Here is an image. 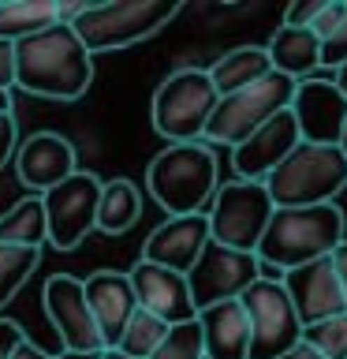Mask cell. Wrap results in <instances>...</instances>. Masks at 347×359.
Wrapping results in <instances>:
<instances>
[{"mask_svg":"<svg viewBox=\"0 0 347 359\" xmlns=\"http://www.w3.org/2000/svg\"><path fill=\"white\" fill-rule=\"evenodd\" d=\"M168 330H172L168 322H161L157 314L139 307V311L131 314V322L123 325V333H120V341H116V352L131 355V359H150L157 352V344L168 337Z\"/></svg>","mask_w":347,"mask_h":359,"instance_id":"cell-26","label":"cell"},{"mask_svg":"<svg viewBox=\"0 0 347 359\" xmlns=\"http://www.w3.org/2000/svg\"><path fill=\"white\" fill-rule=\"evenodd\" d=\"M344 240V210L336 202L306 210H273L254 255L262 262V277H280L288 269L329 258Z\"/></svg>","mask_w":347,"mask_h":359,"instance_id":"cell-2","label":"cell"},{"mask_svg":"<svg viewBox=\"0 0 347 359\" xmlns=\"http://www.w3.org/2000/svg\"><path fill=\"white\" fill-rule=\"evenodd\" d=\"M19 150V128L11 112H0V168L11 161V154Z\"/></svg>","mask_w":347,"mask_h":359,"instance_id":"cell-33","label":"cell"},{"mask_svg":"<svg viewBox=\"0 0 347 359\" xmlns=\"http://www.w3.org/2000/svg\"><path fill=\"white\" fill-rule=\"evenodd\" d=\"M83 292H86L90 314H94V325L101 333V344L116 348L123 325H127L131 314L139 311L131 277L123 273V269H97V273H90L83 280Z\"/></svg>","mask_w":347,"mask_h":359,"instance_id":"cell-17","label":"cell"},{"mask_svg":"<svg viewBox=\"0 0 347 359\" xmlns=\"http://www.w3.org/2000/svg\"><path fill=\"white\" fill-rule=\"evenodd\" d=\"M344 8H347V0H329V4H325V11H321L318 19H313V27H310L313 34H318V41H325V38H329V34H332L336 27H340Z\"/></svg>","mask_w":347,"mask_h":359,"instance_id":"cell-32","label":"cell"},{"mask_svg":"<svg viewBox=\"0 0 347 359\" xmlns=\"http://www.w3.org/2000/svg\"><path fill=\"white\" fill-rule=\"evenodd\" d=\"M94 83V56L71 27H56L15 41V86L34 97L75 101Z\"/></svg>","mask_w":347,"mask_h":359,"instance_id":"cell-1","label":"cell"},{"mask_svg":"<svg viewBox=\"0 0 347 359\" xmlns=\"http://www.w3.org/2000/svg\"><path fill=\"white\" fill-rule=\"evenodd\" d=\"M15 86V45L0 41V94H11Z\"/></svg>","mask_w":347,"mask_h":359,"instance_id":"cell-34","label":"cell"},{"mask_svg":"<svg viewBox=\"0 0 347 359\" xmlns=\"http://www.w3.org/2000/svg\"><path fill=\"white\" fill-rule=\"evenodd\" d=\"M344 60H347V8H344L340 27L321 41V67H340Z\"/></svg>","mask_w":347,"mask_h":359,"instance_id":"cell-30","label":"cell"},{"mask_svg":"<svg viewBox=\"0 0 347 359\" xmlns=\"http://www.w3.org/2000/svg\"><path fill=\"white\" fill-rule=\"evenodd\" d=\"M329 0H295L288 11H284V27H295V30H310L313 19L325 11Z\"/></svg>","mask_w":347,"mask_h":359,"instance_id":"cell-31","label":"cell"},{"mask_svg":"<svg viewBox=\"0 0 347 359\" xmlns=\"http://www.w3.org/2000/svg\"><path fill=\"white\" fill-rule=\"evenodd\" d=\"M299 142L302 139H299L295 116H291V109H284V112H276L273 120H265L246 142L235 146V150H232V168H235V176H239V180H254V184H262V180L273 172V168L284 161Z\"/></svg>","mask_w":347,"mask_h":359,"instance_id":"cell-16","label":"cell"},{"mask_svg":"<svg viewBox=\"0 0 347 359\" xmlns=\"http://www.w3.org/2000/svg\"><path fill=\"white\" fill-rule=\"evenodd\" d=\"M0 112H11V94H0Z\"/></svg>","mask_w":347,"mask_h":359,"instance_id":"cell-41","label":"cell"},{"mask_svg":"<svg viewBox=\"0 0 347 359\" xmlns=\"http://www.w3.org/2000/svg\"><path fill=\"white\" fill-rule=\"evenodd\" d=\"M150 359H206V348H201V330L198 318L194 322H179L168 330V337L157 344V352Z\"/></svg>","mask_w":347,"mask_h":359,"instance_id":"cell-29","label":"cell"},{"mask_svg":"<svg viewBox=\"0 0 347 359\" xmlns=\"http://www.w3.org/2000/svg\"><path fill=\"white\" fill-rule=\"evenodd\" d=\"M142 217V191L131 180H105L97 195V229L105 236H123L131 232Z\"/></svg>","mask_w":347,"mask_h":359,"instance_id":"cell-23","label":"cell"},{"mask_svg":"<svg viewBox=\"0 0 347 359\" xmlns=\"http://www.w3.org/2000/svg\"><path fill=\"white\" fill-rule=\"evenodd\" d=\"M45 314L52 318L56 333H60L64 352L71 355H97L105 352L101 344V333L94 325V314H90L83 280L71 273H52L45 280Z\"/></svg>","mask_w":347,"mask_h":359,"instance_id":"cell-12","label":"cell"},{"mask_svg":"<svg viewBox=\"0 0 347 359\" xmlns=\"http://www.w3.org/2000/svg\"><path fill=\"white\" fill-rule=\"evenodd\" d=\"M239 303L250 322V355L246 359H280L302 341V325L280 277H257L239 296Z\"/></svg>","mask_w":347,"mask_h":359,"instance_id":"cell-9","label":"cell"},{"mask_svg":"<svg viewBox=\"0 0 347 359\" xmlns=\"http://www.w3.org/2000/svg\"><path fill=\"white\" fill-rule=\"evenodd\" d=\"M146 187L168 217L206 213L217 195V157L206 142H172L146 168Z\"/></svg>","mask_w":347,"mask_h":359,"instance_id":"cell-3","label":"cell"},{"mask_svg":"<svg viewBox=\"0 0 347 359\" xmlns=\"http://www.w3.org/2000/svg\"><path fill=\"white\" fill-rule=\"evenodd\" d=\"M11 359H56V355H49L45 348H38V344H34L30 337H27V341H22L15 352H11Z\"/></svg>","mask_w":347,"mask_h":359,"instance_id":"cell-37","label":"cell"},{"mask_svg":"<svg viewBox=\"0 0 347 359\" xmlns=\"http://www.w3.org/2000/svg\"><path fill=\"white\" fill-rule=\"evenodd\" d=\"M332 86L340 90V94H344V101H347V60H344L340 67H336V75H332Z\"/></svg>","mask_w":347,"mask_h":359,"instance_id":"cell-39","label":"cell"},{"mask_svg":"<svg viewBox=\"0 0 347 359\" xmlns=\"http://www.w3.org/2000/svg\"><path fill=\"white\" fill-rule=\"evenodd\" d=\"M291 116H295L299 139L313 146H340V131L347 120V101L332 86V79H302L295 83L291 97Z\"/></svg>","mask_w":347,"mask_h":359,"instance_id":"cell-14","label":"cell"},{"mask_svg":"<svg viewBox=\"0 0 347 359\" xmlns=\"http://www.w3.org/2000/svg\"><path fill=\"white\" fill-rule=\"evenodd\" d=\"M262 184L276 210L325 206L347 187V157L340 146L299 142Z\"/></svg>","mask_w":347,"mask_h":359,"instance_id":"cell-4","label":"cell"},{"mask_svg":"<svg viewBox=\"0 0 347 359\" xmlns=\"http://www.w3.org/2000/svg\"><path fill=\"white\" fill-rule=\"evenodd\" d=\"M269 72H273V64H269V53L262 49V45H239V49H228L220 60H213L206 67L217 97H228V94H235V90H246V86L262 83Z\"/></svg>","mask_w":347,"mask_h":359,"instance_id":"cell-21","label":"cell"},{"mask_svg":"<svg viewBox=\"0 0 347 359\" xmlns=\"http://www.w3.org/2000/svg\"><path fill=\"white\" fill-rule=\"evenodd\" d=\"M97 355H101V352H97ZM97 355H71V352H60L56 359H97Z\"/></svg>","mask_w":347,"mask_h":359,"instance_id":"cell-43","label":"cell"},{"mask_svg":"<svg viewBox=\"0 0 347 359\" xmlns=\"http://www.w3.org/2000/svg\"><path fill=\"white\" fill-rule=\"evenodd\" d=\"M97 195L101 180L94 172H71L64 184L41 195L45 206V232L56 251H71L97 229Z\"/></svg>","mask_w":347,"mask_h":359,"instance_id":"cell-10","label":"cell"},{"mask_svg":"<svg viewBox=\"0 0 347 359\" xmlns=\"http://www.w3.org/2000/svg\"><path fill=\"white\" fill-rule=\"evenodd\" d=\"M217 101L206 67H176L153 94V128L168 142H201Z\"/></svg>","mask_w":347,"mask_h":359,"instance_id":"cell-7","label":"cell"},{"mask_svg":"<svg viewBox=\"0 0 347 359\" xmlns=\"http://www.w3.org/2000/svg\"><path fill=\"white\" fill-rule=\"evenodd\" d=\"M97 359H131V355H123V352H116V348H105Z\"/></svg>","mask_w":347,"mask_h":359,"instance_id":"cell-40","label":"cell"},{"mask_svg":"<svg viewBox=\"0 0 347 359\" xmlns=\"http://www.w3.org/2000/svg\"><path fill=\"white\" fill-rule=\"evenodd\" d=\"M340 150H344V157H347V120H344V131H340Z\"/></svg>","mask_w":347,"mask_h":359,"instance_id":"cell-42","label":"cell"},{"mask_svg":"<svg viewBox=\"0 0 347 359\" xmlns=\"http://www.w3.org/2000/svg\"><path fill=\"white\" fill-rule=\"evenodd\" d=\"M179 8H183L179 0H105V4H86L71 30L90 56L116 53L164 30L179 15Z\"/></svg>","mask_w":347,"mask_h":359,"instance_id":"cell-5","label":"cell"},{"mask_svg":"<svg viewBox=\"0 0 347 359\" xmlns=\"http://www.w3.org/2000/svg\"><path fill=\"white\" fill-rule=\"evenodd\" d=\"M273 202L265 195V184H254V180H228V184L217 187L206 221H209V240L220 247H232V251L254 255L257 243L265 236V224L273 217Z\"/></svg>","mask_w":347,"mask_h":359,"instance_id":"cell-8","label":"cell"},{"mask_svg":"<svg viewBox=\"0 0 347 359\" xmlns=\"http://www.w3.org/2000/svg\"><path fill=\"white\" fill-rule=\"evenodd\" d=\"M127 277H131L134 299H139L142 311L157 314V318L168 322V325L194 322L198 311H194V303H190V288H187V277L183 273H172V269L139 262Z\"/></svg>","mask_w":347,"mask_h":359,"instance_id":"cell-18","label":"cell"},{"mask_svg":"<svg viewBox=\"0 0 347 359\" xmlns=\"http://www.w3.org/2000/svg\"><path fill=\"white\" fill-rule=\"evenodd\" d=\"M198 330L206 359H246L250 355V322L239 299H224L198 311Z\"/></svg>","mask_w":347,"mask_h":359,"instance_id":"cell-20","label":"cell"},{"mask_svg":"<svg viewBox=\"0 0 347 359\" xmlns=\"http://www.w3.org/2000/svg\"><path fill=\"white\" fill-rule=\"evenodd\" d=\"M257 277H262L257 255H243V251H232V247H220L209 240L187 273L190 303H194V311H206L213 303L239 299Z\"/></svg>","mask_w":347,"mask_h":359,"instance_id":"cell-11","label":"cell"},{"mask_svg":"<svg viewBox=\"0 0 347 359\" xmlns=\"http://www.w3.org/2000/svg\"><path fill=\"white\" fill-rule=\"evenodd\" d=\"M60 22L56 0H0V41H22Z\"/></svg>","mask_w":347,"mask_h":359,"instance_id":"cell-24","label":"cell"},{"mask_svg":"<svg viewBox=\"0 0 347 359\" xmlns=\"http://www.w3.org/2000/svg\"><path fill=\"white\" fill-rule=\"evenodd\" d=\"M280 285H284L302 330H306V325H318L325 318H336V314H347L340 277H336L329 258H318V262L288 269V273H280Z\"/></svg>","mask_w":347,"mask_h":359,"instance_id":"cell-13","label":"cell"},{"mask_svg":"<svg viewBox=\"0 0 347 359\" xmlns=\"http://www.w3.org/2000/svg\"><path fill=\"white\" fill-rule=\"evenodd\" d=\"M45 240H49V232H45V206H41V195L19 198L8 213H0V243L41 251Z\"/></svg>","mask_w":347,"mask_h":359,"instance_id":"cell-25","label":"cell"},{"mask_svg":"<svg viewBox=\"0 0 347 359\" xmlns=\"http://www.w3.org/2000/svg\"><path fill=\"white\" fill-rule=\"evenodd\" d=\"M209 243V221L206 213H190V217H168L150 232V240L142 243L139 262L172 269V273H190V266L198 262L201 247Z\"/></svg>","mask_w":347,"mask_h":359,"instance_id":"cell-15","label":"cell"},{"mask_svg":"<svg viewBox=\"0 0 347 359\" xmlns=\"http://www.w3.org/2000/svg\"><path fill=\"white\" fill-rule=\"evenodd\" d=\"M280 359H321V355H318V352H313V348H306V344H302V341H299V344H295V348H291V352H288V355H280Z\"/></svg>","mask_w":347,"mask_h":359,"instance_id":"cell-38","label":"cell"},{"mask_svg":"<svg viewBox=\"0 0 347 359\" xmlns=\"http://www.w3.org/2000/svg\"><path fill=\"white\" fill-rule=\"evenodd\" d=\"M15 172H19L22 184L34 187V191H41V195L49 187L64 184L71 172H78L71 139H64V135H56V131L30 135V139L15 150Z\"/></svg>","mask_w":347,"mask_h":359,"instance_id":"cell-19","label":"cell"},{"mask_svg":"<svg viewBox=\"0 0 347 359\" xmlns=\"http://www.w3.org/2000/svg\"><path fill=\"white\" fill-rule=\"evenodd\" d=\"M302 344L313 348L321 359H347V314L325 318L302 330Z\"/></svg>","mask_w":347,"mask_h":359,"instance_id":"cell-28","label":"cell"},{"mask_svg":"<svg viewBox=\"0 0 347 359\" xmlns=\"http://www.w3.org/2000/svg\"><path fill=\"white\" fill-rule=\"evenodd\" d=\"M38 262H41V251L0 243V307H8V303L19 296V288L34 277Z\"/></svg>","mask_w":347,"mask_h":359,"instance_id":"cell-27","label":"cell"},{"mask_svg":"<svg viewBox=\"0 0 347 359\" xmlns=\"http://www.w3.org/2000/svg\"><path fill=\"white\" fill-rule=\"evenodd\" d=\"M329 262L336 269V277H340V288H344V303H347V240L336 247V251L329 255Z\"/></svg>","mask_w":347,"mask_h":359,"instance_id":"cell-36","label":"cell"},{"mask_svg":"<svg viewBox=\"0 0 347 359\" xmlns=\"http://www.w3.org/2000/svg\"><path fill=\"white\" fill-rule=\"evenodd\" d=\"M27 341V330L19 322H0V359H11V352Z\"/></svg>","mask_w":347,"mask_h":359,"instance_id":"cell-35","label":"cell"},{"mask_svg":"<svg viewBox=\"0 0 347 359\" xmlns=\"http://www.w3.org/2000/svg\"><path fill=\"white\" fill-rule=\"evenodd\" d=\"M291 97H295V79L269 72L262 83L220 97L209 123H206V131H201V139H206V146H228V150H235L265 120H273L276 112L291 109Z\"/></svg>","mask_w":347,"mask_h":359,"instance_id":"cell-6","label":"cell"},{"mask_svg":"<svg viewBox=\"0 0 347 359\" xmlns=\"http://www.w3.org/2000/svg\"><path fill=\"white\" fill-rule=\"evenodd\" d=\"M269 64L276 75H288L302 83L313 67H321V41L313 30H295V27H280L265 45Z\"/></svg>","mask_w":347,"mask_h":359,"instance_id":"cell-22","label":"cell"}]
</instances>
